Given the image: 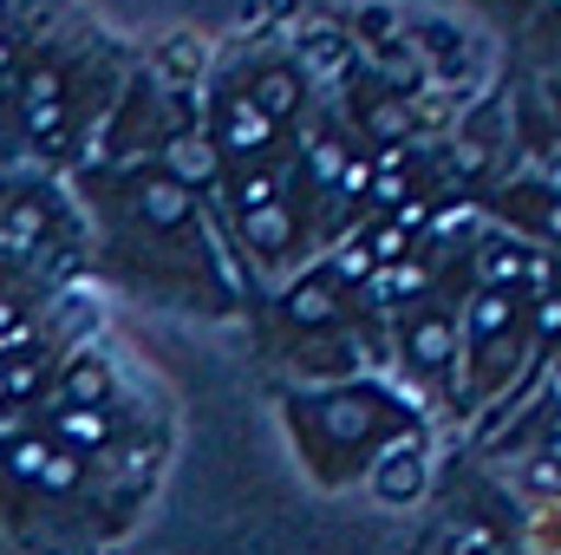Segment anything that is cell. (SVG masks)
Masks as SVG:
<instances>
[{
    "label": "cell",
    "instance_id": "30bf717a",
    "mask_svg": "<svg viewBox=\"0 0 561 555\" xmlns=\"http://www.w3.org/2000/svg\"><path fill=\"white\" fill-rule=\"evenodd\" d=\"M7 196H13V177H7V170H0V209H7Z\"/></svg>",
    "mask_w": 561,
    "mask_h": 555
},
{
    "label": "cell",
    "instance_id": "52a82bcc",
    "mask_svg": "<svg viewBox=\"0 0 561 555\" xmlns=\"http://www.w3.org/2000/svg\"><path fill=\"white\" fill-rule=\"evenodd\" d=\"M46 399H59V406H118V373H112V360L79 353V360L59 366V380L46 386Z\"/></svg>",
    "mask_w": 561,
    "mask_h": 555
},
{
    "label": "cell",
    "instance_id": "6da1fadb",
    "mask_svg": "<svg viewBox=\"0 0 561 555\" xmlns=\"http://www.w3.org/2000/svg\"><path fill=\"white\" fill-rule=\"evenodd\" d=\"M287 418H294V438H300L307 464H313L327 484H346V477L373 471V457H379L392 438L419 431V418L405 412L386 386H373V380L287 393Z\"/></svg>",
    "mask_w": 561,
    "mask_h": 555
},
{
    "label": "cell",
    "instance_id": "ba28073f",
    "mask_svg": "<svg viewBox=\"0 0 561 555\" xmlns=\"http://www.w3.org/2000/svg\"><path fill=\"white\" fill-rule=\"evenodd\" d=\"M373 490L386 497V503H419L424 490V457H419V431H405V438H392L379 457H373Z\"/></svg>",
    "mask_w": 561,
    "mask_h": 555
},
{
    "label": "cell",
    "instance_id": "9c48e42d",
    "mask_svg": "<svg viewBox=\"0 0 561 555\" xmlns=\"http://www.w3.org/2000/svg\"><path fill=\"white\" fill-rule=\"evenodd\" d=\"M20 66H26V33H20V26H13L7 13H0V86H7V79H13Z\"/></svg>",
    "mask_w": 561,
    "mask_h": 555
},
{
    "label": "cell",
    "instance_id": "277c9868",
    "mask_svg": "<svg viewBox=\"0 0 561 555\" xmlns=\"http://www.w3.org/2000/svg\"><path fill=\"white\" fill-rule=\"evenodd\" d=\"M300 196H307V190H287L275 203H255V209H229V216H236V242H242L268 275L307 256V203H300Z\"/></svg>",
    "mask_w": 561,
    "mask_h": 555
},
{
    "label": "cell",
    "instance_id": "5b68a950",
    "mask_svg": "<svg viewBox=\"0 0 561 555\" xmlns=\"http://www.w3.org/2000/svg\"><path fill=\"white\" fill-rule=\"evenodd\" d=\"M249 99H255V112L280 125V132H294L300 125V112L313 105V86H307V72L294 66V59H255V66H242V72H229Z\"/></svg>",
    "mask_w": 561,
    "mask_h": 555
},
{
    "label": "cell",
    "instance_id": "8fae6325",
    "mask_svg": "<svg viewBox=\"0 0 561 555\" xmlns=\"http://www.w3.org/2000/svg\"><path fill=\"white\" fill-rule=\"evenodd\" d=\"M0 105H7V86H0Z\"/></svg>",
    "mask_w": 561,
    "mask_h": 555
},
{
    "label": "cell",
    "instance_id": "7a4b0ae2",
    "mask_svg": "<svg viewBox=\"0 0 561 555\" xmlns=\"http://www.w3.org/2000/svg\"><path fill=\"white\" fill-rule=\"evenodd\" d=\"M196 132L216 150L222 170H255V163H280V157H287V132L255 112V99H249L236 79H216V86H209Z\"/></svg>",
    "mask_w": 561,
    "mask_h": 555
},
{
    "label": "cell",
    "instance_id": "8992f818",
    "mask_svg": "<svg viewBox=\"0 0 561 555\" xmlns=\"http://www.w3.org/2000/svg\"><path fill=\"white\" fill-rule=\"evenodd\" d=\"M340 320H353V294L327 275V269H307L300 281L280 287V327H294V333H327V327H340Z\"/></svg>",
    "mask_w": 561,
    "mask_h": 555
},
{
    "label": "cell",
    "instance_id": "3957f363",
    "mask_svg": "<svg viewBox=\"0 0 561 555\" xmlns=\"http://www.w3.org/2000/svg\"><path fill=\"white\" fill-rule=\"evenodd\" d=\"M399 353H405V366L419 373V386L431 393H444L450 399V386H457V307L450 301H419V307H405L399 314Z\"/></svg>",
    "mask_w": 561,
    "mask_h": 555
}]
</instances>
